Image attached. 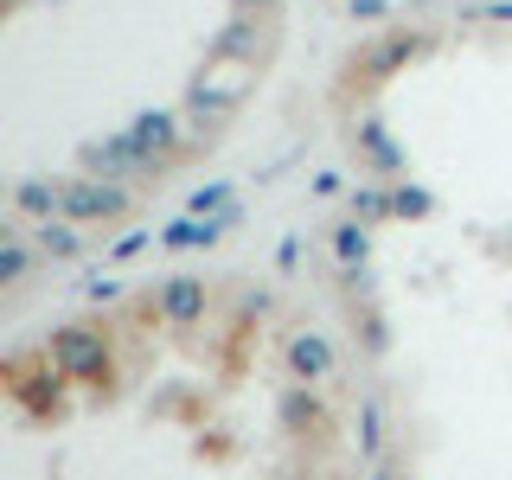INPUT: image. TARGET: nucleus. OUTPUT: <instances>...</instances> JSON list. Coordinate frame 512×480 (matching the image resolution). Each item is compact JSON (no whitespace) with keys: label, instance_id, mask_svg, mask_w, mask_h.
<instances>
[{"label":"nucleus","instance_id":"f257e3e1","mask_svg":"<svg viewBox=\"0 0 512 480\" xmlns=\"http://www.w3.org/2000/svg\"><path fill=\"white\" fill-rule=\"evenodd\" d=\"M256 314L167 301L128 340L77 333L20 365V480H340L314 365L256 397Z\"/></svg>","mask_w":512,"mask_h":480}]
</instances>
